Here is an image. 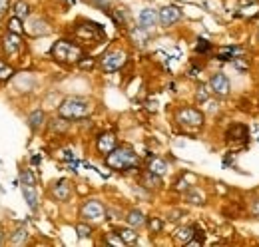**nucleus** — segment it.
I'll return each instance as SVG.
<instances>
[{
  "mask_svg": "<svg viewBox=\"0 0 259 247\" xmlns=\"http://www.w3.org/2000/svg\"><path fill=\"white\" fill-rule=\"evenodd\" d=\"M94 112V104L80 96H70L58 106V116L66 120H82Z\"/></svg>",
  "mask_w": 259,
  "mask_h": 247,
  "instance_id": "obj_1",
  "label": "nucleus"
},
{
  "mask_svg": "<svg viewBox=\"0 0 259 247\" xmlns=\"http://www.w3.org/2000/svg\"><path fill=\"white\" fill-rule=\"evenodd\" d=\"M104 216H106V208L100 199H88L80 208V217L84 221H100L104 219Z\"/></svg>",
  "mask_w": 259,
  "mask_h": 247,
  "instance_id": "obj_5",
  "label": "nucleus"
},
{
  "mask_svg": "<svg viewBox=\"0 0 259 247\" xmlns=\"http://www.w3.org/2000/svg\"><path fill=\"white\" fill-rule=\"evenodd\" d=\"M209 88H211V92L215 94L218 98H226V96H229V90H231L229 78H227L226 74H222V72L213 74L209 78Z\"/></svg>",
  "mask_w": 259,
  "mask_h": 247,
  "instance_id": "obj_8",
  "label": "nucleus"
},
{
  "mask_svg": "<svg viewBox=\"0 0 259 247\" xmlns=\"http://www.w3.org/2000/svg\"><path fill=\"white\" fill-rule=\"evenodd\" d=\"M76 233H78L80 239L90 237V235H92V227H90L88 223H78V225H76Z\"/></svg>",
  "mask_w": 259,
  "mask_h": 247,
  "instance_id": "obj_32",
  "label": "nucleus"
},
{
  "mask_svg": "<svg viewBox=\"0 0 259 247\" xmlns=\"http://www.w3.org/2000/svg\"><path fill=\"white\" fill-rule=\"evenodd\" d=\"M52 197L56 201H68L72 197V184L68 180H58L52 184V189H50Z\"/></svg>",
  "mask_w": 259,
  "mask_h": 247,
  "instance_id": "obj_12",
  "label": "nucleus"
},
{
  "mask_svg": "<svg viewBox=\"0 0 259 247\" xmlns=\"http://www.w3.org/2000/svg\"><path fill=\"white\" fill-rule=\"evenodd\" d=\"M249 212H251V216L257 217V219H259V197H257V199H253V203H251Z\"/></svg>",
  "mask_w": 259,
  "mask_h": 247,
  "instance_id": "obj_36",
  "label": "nucleus"
},
{
  "mask_svg": "<svg viewBox=\"0 0 259 247\" xmlns=\"http://www.w3.org/2000/svg\"><path fill=\"white\" fill-rule=\"evenodd\" d=\"M257 40H259V30H257Z\"/></svg>",
  "mask_w": 259,
  "mask_h": 247,
  "instance_id": "obj_40",
  "label": "nucleus"
},
{
  "mask_svg": "<svg viewBox=\"0 0 259 247\" xmlns=\"http://www.w3.org/2000/svg\"><path fill=\"white\" fill-rule=\"evenodd\" d=\"M211 50V44L207 42V40H199L197 44H195V52L197 54H205V52H209Z\"/></svg>",
  "mask_w": 259,
  "mask_h": 247,
  "instance_id": "obj_35",
  "label": "nucleus"
},
{
  "mask_svg": "<svg viewBox=\"0 0 259 247\" xmlns=\"http://www.w3.org/2000/svg\"><path fill=\"white\" fill-rule=\"evenodd\" d=\"M239 52H241V48H237V46H227V48H224V50L220 52V60H233Z\"/></svg>",
  "mask_w": 259,
  "mask_h": 247,
  "instance_id": "obj_27",
  "label": "nucleus"
},
{
  "mask_svg": "<svg viewBox=\"0 0 259 247\" xmlns=\"http://www.w3.org/2000/svg\"><path fill=\"white\" fill-rule=\"evenodd\" d=\"M245 2H249V4H251V2H257V0H245Z\"/></svg>",
  "mask_w": 259,
  "mask_h": 247,
  "instance_id": "obj_39",
  "label": "nucleus"
},
{
  "mask_svg": "<svg viewBox=\"0 0 259 247\" xmlns=\"http://www.w3.org/2000/svg\"><path fill=\"white\" fill-rule=\"evenodd\" d=\"M138 22H140V26L142 28H146V30H152L158 22H160V16H158V12L156 10H152V8H146V10H142L140 12V16H138Z\"/></svg>",
  "mask_w": 259,
  "mask_h": 247,
  "instance_id": "obj_13",
  "label": "nucleus"
},
{
  "mask_svg": "<svg viewBox=\"0 0 259 247\" xmlns=\"http://www.w3.org/2000/svg\"><path fill=\"white\" fill-rule=\"evenodd\" d=\"M20 184H22V193L28 201V205L36 210V201H38V195H36V182H34V176L30 170H22L20 174Z\"/></svg>",
  "mask_w": 259,
  "mask_h": 247,
  "instance_id": "obj_6",
  "label": "nucleus"
},
{
  "mask_svg": "<svg viewBox=\"0 0 259 247\" xmlns=\"http://www.w3.org/2000/svg\"><path fill=\"white\" fill-rule=\"evenodd\" d=\"M194 235H195V227H192V225H182V227L176 229L174 241L180 243V245H188L194 239Z\"/></svg>",
  "mask_w": 259,
  "mask_h": 247,
  "instance_id": "obj_15",
  "label": "nucleus"
},
{
  "mask_svg": "<svg viewBox=\"0 0 259 247\" xmlns=\"http://www.w3.org/2000/svg\"><path fill=\"white\" fill-rule=\"evenodd\" d=\"M52 58L60 64H78L84 58V52L78 44H74L70 40H58L52 46Z\"/></svg>",
  "mask_w": 259,
  "mask_h": 247,
  "instance_id": "obj_3",
  "label": "nucleus"
},
{
  "mask_svg": "<svg viewBox=\"0 0 259 247\" xmlns=\"http://www.w3.org/2000/svg\"><path fill=\"white\" fill-rule=\"evenodd\" d=\"M176 118H178V122L184 124V126H192V128L203 126V114L197 108H182V110H178Z\"/></svg>",
  "mask_w": 259,
  "mask_h": 247,
  "instance_id": "obj_7",
  "label": "nucleus"
},
{
  "mask_svg": "<svg viewBox=\"0 0 259 247\" xmlns=\"http://www.w3.org/2000/svg\"><path fill=\"white\" fill-rule=\"evenodd\" d=\"M22 48V38L20 34H14V32H8L4 38H2V50L6 52V56H16Z\"/></svg>",
  "mask_w": 259,
  "mask_h": 247,
  "instance_id": "obj_10",
  "label": "nucleus"
},
{
  "mask_svg": "<svg viewBox=\"0 0 259 247\" xmlns=\"http://www.w3.org/2000/svg\"><path fill=\"white\" fill-rule=\"evenodd\" d=\"M104 161L108 168L116 172H126L130 168L138 166V154L130 146H116L108 155H104Z\"/></svg>",
  "mask_w": 259,
  "mask_h": 247,
  "instance_id": "obj_2",
  "label": "nucleus"
},
{
  "mask_svg": "<svg viewBox=\"0 0 259 247\" xmlns=\"http://www.w3.org/2000/svg\"><path fill=\"white\" fill-rule=\"evenodd\" d=\"M76 34H78L80 38H84V40H96V38L102 36V30H100L98 24L86 22L84 26H78V28H76Z\"/></svg>",
  "mask_w": 259,
  "mask_h": 247,
  "instance_id": "obj_16",
  "label": "nucleus"
},
{
  "mask_svg": "<svg viewBox=\"0 0 259 247\" xmlns=\"http://www.w3.org/2000/svg\"><path fill=\"white\" fill-rule=\"evenodd\" d=\"M233 66L239 70V72H245L249 68V58H243V56H235L233 58Z\"/></svg>",
  "mask_w": 259,
  "mask_h": 247,
  "instance_id": "obj_33",
  "label": "nucleus"
},
{
  "mask_svg": "<svg viewBox=\"0 0 259 247\" xmlns=\"http://www.w3.org/2000/svg\"><path fill=\"white\" fill-rule=\"evenodd\" d=\"M44 120H46V116H44V112L42 110H36L30 114V118H28V124H30V128H32L34 132H38L42 126H44Z\"/></svg>",
  "mask_w": 259,
  "mask_h": 247,
  "instance_id": "obj_23",
  "label": "nucleus"
},
{
  "mask_svg": "<svg viewBox=\"0 0 259 247\" xmlns=\"http://www.w3.org/2000/svg\"><path fill=\"white\" fill-rule=\"evenodd\" d=\"M78 64H80L82 68H92V66H94V62H92V60H84V58L78 62Z\"/></svg>",
  "mask_w": 259,
  "mask_h": 247,
  "instance_id": "obj_38",
  "label": "nucleus"
},
{
  "mask_svg": "<svg viewBox=\"0 0 259 247\" xmlns=\"http://www.w3.org/2000/svg\"><path fill=\"white\" fill-rule=\"evenodd\" d=\"M140 184L144 185L146 189L156 191V189H160V187H162V176H156V174H152V172H146V174L142 176Z\"/></svg>",
  "mask_w": 259,
  "mask_h": 247,
  "instance_id": "obj_18",
  "label": "nucleus"
},
{
  "mask_svg": "<svg viewBox=\"0 0 259 247\" xmlns=\"http://www.w3.org/2000/svg\"><path fill=\"white\" fill-rule=\"evenodd\" d=\"M26 30L30 32L32 36H46V34H50V26H48L44 20L34 18V20H30V22L26 24Z\"/></svg>",
  "mask_w": 259,
  "mask_h": 247,
  "instance_id": "obj_17",
  "label": "nucleus"
},
{
  "mask_svg": "<svg viewBox=\"0 0 259 247\" xmlns=\"http://www.w3.org/2000/svg\"><path fill=\"white\" fill-rule=\"evenodd\" d=\"M186 199H188L190 203H194V205H201V203L205 201L203 193H201V191H195V189H190V191L186 193Z\"/></svg>",
  "mask_w": 259,
  "mask_h": 247,
  "instance_id": "obj_28",
  "label": "nucleus"
},
{
  "mask_svg": "<svg viewBox=\"0 0 259 247\" xmlns=\"http://www.w3.org/2000/svg\"><path fill=\"white\" fill-rule=\"evenodd\" d=\"M14 16H18L20 20H26L30 16V4L26 0H18L14 4Z\"/></svg>",
  "mask_w": 259,
  "mask_h": 247,
  "instance_id": "obj_22",
  "label": "nucleus"
},
{
  "mask_svg": "<svg viewBox=\"0 0 259 247\" xmlns=\"http://www.w3.org/2000/svg\"><path fill=\"white\" fill-rule=\"evenodd\" d=\"M146 225L150 227L152 233H162V229H163V221L160 217H150V219L146 221Z\"/></svg>",
  "mask_w": 259,
  "mask_h": 247,
  "instance_id": "obj_30",
  "label": "nucleus"
},
{
  "mask_svg": "<svg viewBox=\"0 0 259 247\" xmlns=\"http://www.w3.org/2000/svg\"><path fill=\"white\" fill-rule=\"evenodd\" d=\"M104 241H106V243H110V245H126V243L122 241V237H120V235H118L116 231H112V233H108Z\"/></svg>",
  "mask_w": 259,
  "mask_h": 247,
  "instance_id": "obj_34",
  "label": "nucleus"
},
{
  "mask_svg": "<svg viewBox=\"0 0 259 247\" xmlns=\"http://www.w3.org/2000/svg\"><path fill=\"white\" fill-rule=\"evenodd\" d=\"M12 74H14V68L4 60H0V80H8V78H12Z\"/></svg>",
  "mask_w": 259,
  "mask_h": 247,
  "instance_id": "obj_31",
  "label": "nucleus"
},
{
  "mask_svg": "<svg viewBox=\"0 0 259 247\" xmlns=\"http://www.w3.org/2000/svg\"><path fill=\"white\" fill-rule=\"evenodd\" d=\"M26 237H28V233H26L24 227H22V229H16V231L12 233V237H10V243H12V245H22V243H26Z\"/></svg>",
  "mask_w": 259,
  "mask_h": 247,
  "instance_id": "obj_26",
  "label": "nucleus"
},
{
  "mask_svg": "<svg viewBox=\"0 0 259 247\" xmlns=\"http://www.w3.org/2000/svg\"><path fill=\"white\" fill-rule=\"evenodd\" d=\"M226 138H227V142H229V144L243 142V140L247 138V128H245L243 124H233V126H229Z\"/></svg>",
  "mask_w": 259,
  "mask_h": 247,
  "instance_id": "obj_14",
  "label": "nucleus"
},
{
  "mask_svg": "<svg viewBox=\"0 0 259 247\" xmlns=\"http://www.w3.org/2000/svg\"><path fill=\"white\" fill-rule=\"evenodd\" d=\"M118 146V140H116V136L112 134V132H104V134H100L96 140V150L100 152L102 155H108L114 148Z\"/></svg>",
  "mask_w": 259,
  "mask_h": 247,
  "instance_id": "obj_11",
  "label": "nucleus"
},
{
  "mask_svg": "<svg viewBox=\"0 0 259 247\" xmlns=\"http://www.w3.org/2000/svg\"><path fill=\"white\" fill-rule=\"evenodd\" d=\"M148 38H150V36H148V30H146V28H142V26H138V28H134V30H132V40H134L136 44H140V46H142V44H146V42H148Z\"/></svg>",
  "mask_w": 259,
  "mask_h": 247,
  "instance_id": "obj_25",
  "label": "nucleus"
},
{
  "mask_svg": "<svg viewBox=\"0 0 259 247\" xmlns=\"http://www.w3.org/2000/svg\"><path fill=\"white\" fill-rule=\"evenodd\" d=\"M8 6H10V0H0V14H2V12H6V10H8Z\"/></svg>",
  "mask_w": 259,
  "mask_h": 247,
  "instance_id": "obj_37",
  "label": "nucleus"
},
{
  "mask_svg": "<svg viewBox=\"0 0 259 247\" xmlns=\"http://www.w3.org/2000/svg\"><path fill=\"white\" fill-rule=\"evenodd\" d=\"M126 221H128V225H132V227H136V229H138V227L146 225V221H148V219H146V216H144L140 210H132V212L128 214V217H126Z\"/></svg>",
  "mask_w": 259,
  "mask_h": 247,
  "instance_id": "obj_21",
  "label": "nucleus"
},
{
  "mask_svg": "<svg viewBox=\"0 0 259 247\" xmlns=\"http://www.w3.org/2000/svg\"><path fill=\"white\" fill-rule=\"evenodd\" d=\"M158 16H160V24H162L163 28H169V26H174L176 22H180L184 14H182V10H180L178 6L169 4V6H163L162 10L158 12Z\"/></svg>",
  "mask_w": 259,
  "mask_h": 247,
  "instance_id": "obj_9",
  "label": "nucleus"
},
{
  "mask_svg": "<svg viewBox=\"0 0 259 247\" xmlns=\"http://www.w3.org/2000/svg\"><path fill=\"white\" fill-rule=\"evenodd\" d=\"M148 172H152V174H156V176H163V174L167 172V161L162 159V157H152V159L148 161Z\"/></svg>",
  "mask_w": 259,
  "mask_h": 247,
  "instance_id": "obj_19",
  "label": "nucleus"
},
{
  "mask_svg": "<svg viewBox=\"0 0 259 247\" xmlns=\"http://www.w3.org/2000/svg\"><path fill=\"white\" fill-rule=\"evenodd\" d=\"M116 233L122 237V241L126 243V245H132V243H136L138 241V233H136V227H120V229H116Z\"/></svg>",
  "mask_w": 259,
  "mask_h": 247,
  "instance_id": "obj_20",
  "label": "nucleus"
},
{
  "mask_svg": "<svg viewBox=\"0 0 259 247\" xmlns=\"http://www.w3.org/2000/svg\"><path fill=\"white\" fill-rule=\"evenodd\" d=\"M211 94L213 92H211L209 84H207V86H205V84H201V86L197 88V92H195V102H199V104H207Z\"/></svg>",
  "mask_w": 259,
  "mask_h": 247,
  "instance_id": "obj_24",
  "label": "nucleus"
},
{
  "mask_svg": "<svg viewBox=\"0 0 259 247\" xmlns=\"http://www.w3.org/2000/svg\"><path fill=\"white\" fill-rule=\"evenodd\" d=\"M126 62H128V54H126L124 50H110V52H106V54L102 56L100 66H102V70H104V72L112 74V72L122 70Z\"/></svg>",
  "mask_w": 259,
  "mask_h": 247,
  "instance_id": "obj_4",
  "label": "nucleus"
},
{
  "mask_svg": "<svg viewBox=\"0 0 259 247\" xmlns=\"http://www.w3.org/2000/svg\"><path fill=\"white\" fill-rule=\"evenodd\" d=\"M6 26H8V32H14V34H22V20L18 18V16H12L8 22H6Z\"/></svg>",
  "mask_w": 259,
  "mask_h": 247,
  "instance_id": "obj_29",
  "label": "nucleus"
}]
</instances>
